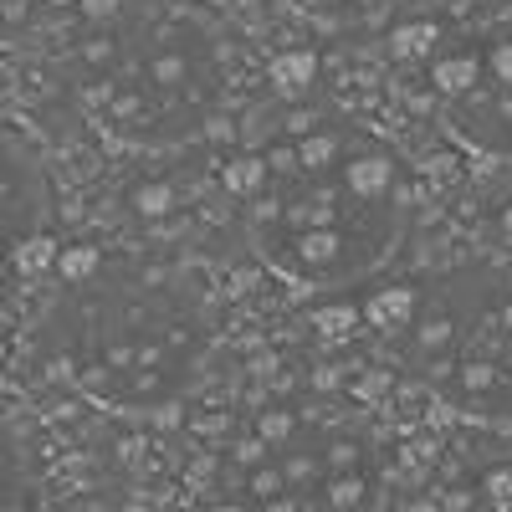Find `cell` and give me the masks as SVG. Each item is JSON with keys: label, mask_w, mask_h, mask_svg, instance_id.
Listing matches in <instances>:
<instances>
[{"label": "cell", "mask_w": 512, "mask_h": 512, "mask_svg": "<svg viewBox=\"0 0 512 512\" xmlns=\"http://www.w3.org/2000/svg\"><path fill=\"white\" fill-rule=\"evenodd\" d=\"M52 277L41 313L52 374L98 400L175 410V395L216 354V297L185 267L128 251H57Z\"/></svg>", "instance_id": "2"}, {"label": "cell", "mask_w": 512, "mask_h": 512, "mask_svg": "<svg viewBox=\"0 0 512 512\" xmlns=\"http://www.w3.org/2000/svg\"><path fill=\"white\" fill-rule=\"evenodd\" d=\"M431 93L441 118L472 149L512 154V11L456 26L436 41Z\"/></svg>", "instance_id": "5"}, {"label": "cell", "mask_w": 512, "mask_h": 512, "mask_svg": "<svg viewBox=\"0 0 512 512\" xmlns=\"http://www.w3.org/2000/svg\"><path fill=\"white\" fill-rule=\"evenodd\" d=\"M487 487H492V497H497V502H512V472H497V477H487Z\"/></svg>", "instance_id": "7"}, {"label": "cell", "mask_w": 512, "mask_h": 512, "mask_svg": "<svg viewBox=\"0 0 512 512\" xmlns=\"http://www.w3.org/2000/svg\"><path fill=\"white\" fill-rule=\"evenodd\" d=\"M57 216V195H52V169L41 159L36 139L11 118L6 123V262L11 282L36 277L57 262V251L47 246Z\"/></svg>", "instance_id": "6"}, {"label": "cell", "mask_w": 512, "mask_h": 512, "mask_svg": "<svg viewBox=\"0 0 512 512\" xmlns=\"http://www.w3.org/2000/svg\"><path fill=\"white\" fill-rule=\"evenodd\" d=\"M246 246L297 292L364 287L410 226V164L374 123L333 103H282L226 175Z\"/></svg>", "instance_id": "1"}, {"label": "cell", "mask_w": 512, "mask_h": 512, "mask_svg": "<svg viewBox=\"0 0 512 512\" xmlns=\"http://www.w3.org/2000/svg\"><path fill=\"white\" fill-rule=\"evenodd\" d=\"M303 6H318V11H354V6H369V0H303Z\"/></svg>", "instance_id": "8"}, {"label": "cell", "mask_w": 512, "mask_h": 512, "mask_svg": "<svg viewBox=\"0 0 512 512\" xmlns=\"http://www.w3.org/2000/svg\"><path fill=\"white\" fill-rule=\"evenodd\" d=\"M374 323L384 333H405L425 374L456 379L461 395L482 400L512 369V267H451L436 282L379 297Z\"/></svg>", "instance_id": "4"}, {"label": "cell", "mask_w": 512, "mask_h": 512, "mask_svg": "<svg viewBox=\"0 0 512 512\" xmlns=\"http://www.w3.org/2000/svg\"><path fill=\"white\" fill-rule=\"evenodd\" d=\"M231 77L226 26L200 0H93L67 52V88L82 118L144 154L216 134L231 108Z\"/></svg>", "instance_id": "3"}]
</instances>
